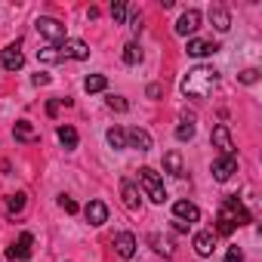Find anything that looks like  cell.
<instances>
[{
  "label": "cell",
  "instance_id": "26",
  "mask_svg": "<svg viewBox=\"0 0 262 262\" xmlns=\"http://www.w3.org/2000/svg\"><path fill=\"white\" fill-rule=\"evenodd\" d=\"M105 86H108V77H105V74H90V77L83 80V90H86V93H102Z\"/></svg>",
  "mask_w": 262,
  "mask_h": 262
},
{
  "label": "cell",
  "instance_id": "17",
  "mask_svg": "<svg viewBox=\"0 0 262 262\" xmlns=\"http://www.w3.org/2000/svg\"><path fill=\"white\" fill-rule=\"evenodd\" d=\"M13 136H16V142H37V139H40V133L34 129V123H31V120H16Z\"/></svg>",
  "mask_w": 262,
  "mask_h": 262
},
{
  "label": "cell",
  "instance_id": "36",
  "mask_svg": "<svg viewBox=\"0 0 262 262\" xmlns=\"http://www.w3.org/2000/svg\"><path fill=\"white\" fill-rule=\"evenodd\" d=\"M59 105H62L59 99H56V102H47V114H50V117H56V114H59Z\"/></svg>",
  "mask_w": 262,
  "mask_h": 262
},
{
  "label": "cell",
  "instance_id": "7",
  "mask_svg": "<svg viewBox=\"0 0 262 262\" xmlns=\"http://www.w3.org/2000/svg\"><path fill=\"white\" fill-rule=\"evenodd\" d=\"M126 148L151 151V148H155V139H151V133H148V129H139V126H133V129H126Z\"/></svg>",
  "mask_w": 262,
  "mask_h": 262
},
{
  "label": "cell",
  "instance_id": "6",
  "mask_svg": "<svg viewBox=\"0 0 262 262\" xmlns=\"http://www.w3.org/2000/svg\"><path fill=\"white\" fill-rule=\"evenodd\" d=\"M0 65H4L7 71H19L25 65V53H22V43H10L0 50Z\"/></svg>",
  "mask_w": 262,
  "mask_h": 262
},
{
  "label": "cell",
  "instance_id": "4",
  "mask_svg": "<svg viewBox=\"0 0 262 262\" xmlns=\"http://www.w3.org/2000/svg\"><path fill=\"white\" fill-rule=\"evenodd\" d=\"M37 31H40V37H47L50 40V47H62L68 37H65V25L59 22V19H50V16H40L37 22Z\"/></svg>",
  "mask_w": 262,
  "mask_h": 262
},
{
  "label": "cell",
  "instance_id": "28",
  "mask_svg": "<svg viewBox=\"0 0 262 262\" xmlns=\"http://www.w3.org/2000/svg\"><path fill=\"white\" fill-rule=\"evenodd\" d=\"M126 13H129V7L123 4V0H117V4H111V19H114L117 25H123V22H126Z\"/></svg>",
  "mask_w": 262,
  "mask_h": 262
},
{
  "label": "cell",
  "instance_id": "31",
  "mask_svg": "<svg viewBox=\"0 0 262 262\" xmlns=\"http://www.w3.org/2000/svg\"><path fill=\"white\" fill-rule=\"evenodd\" d=\"M237 80L250 86V83H256V80H259V71H256V68H247V71H241V74H237Z\"/></svg>",
  "mask_w": 262,
  "mask_h": 262
},
{
  "label": "cell",
  "instance_id": "25",
  "mask_svg": "<svg viewBox=\"0 0 262 262\" xmlns=\"http://www.w3.org/2000/svg\"><path fill=\"white\" fill-rule=\"evenodd\" d=\"M37 59L43 62V65H56V62H65V56H62V50L59 47H43V50H37Z\"/></svg>",
  "mask_w": 262,
  "mask_h": 262
},
{
  "label": "cell",
  "instance_id": "22",
  "mask_svg": "<svg viewBox=\"0 0 262 262\" xmlns=\"http://www.w3.org/2000/svg\"><path fill=\"white\" fill-rule=\"evenodd\" d=\"M164 170H167L170 176H176V179H179V176H185L182 155H179V151H167V155H164Z\"/></svg>",
  "mask_w": 262,
  "mask_h": 262
},
{
  "label": "cell",
  "instance_id": "10",
  "mask_svg": "<svg viewBox=\"0 0 262 262\" xmlns=\"http://www.w3.org/2000/svg\"><path fill=\"white\" fill-rule=\"evenodd\" d=\"M31 244H34V237L25 231V234H19V241L7 250V259H19V262H25L28 256H31Z\"/></svg>",
  "mask_w": 262,
  "mask_h": 262
},
{
  "label": "cell",
  "instance_id": "3",
  "mask_svg": "<svg viewBox=\"0 0 262 262\" xmlns=\"http://www.w3.org/2000/svg\"><path fill=\"white\" fill-rule=\"evenodd\" d=\"M139 185L145 188V194H148L155 204H164V201H167L164 179H161V173H155L151 167H142V170H139Z\"/></svg>",
  "mask_w": 262,
  "mask_h": 262
},
{
  "label": "cell",
  "instance_id": "5",
  "mask_svg": "<svg viewBox=\"0 0 262 262\" xmlns=\"http://www.w3.org/2000/svg\"><path fill=\"white\" fill-rule=\"evenodd\" d=\"M234 173H237V155H228V158L219 155V158L213 161V179H216V182H228Z\"/></svg>",
  "mask_w": 262,
  "mask_h": 262
},
{
  "label": "cell",
  "instance_id": "1",
  "mask_svg": "<svg viewBox=\"0 0 262 262\" xmlns=\"http://www.w3.org/2000/svg\"><path fill=\"white\" fill-rule=\"evenodd\" d=\"M216 83H219V71H216L213 65H194V68L182 77L179 90H182V96H188V99H207Z\"/></svg>",
  "mask_w": 262,
  "mask_h": 262
},
{
  "label": "cell",
  "instance_id": "13",
  "mask_svg": "<svg viewBox=\"0 0 262 262\" xmlns=\"http://www.w3.org/2000/svg\"><path fill=\"white\" fill-rule=\"evenodd\" d=\"M185 50H188V56H194V59H204V56H213V53H219V43H213V40H201V37H191Z\"/></svg>",
  "mask_w": 262,
  "mask_h": 262
},
{
  "label": "cell",
  "instance_id": "33",
  "mask_svg": "<svg viewBox=\"0 0 262 262\" xmlns=\"http://www.w3.org/2000/svg\"><path fill=\"white\" fill-rule=\"evenodd\" d=\"M225 262H244L241 250H237V247H228V253H225Z\"/></svg>",
  "mask_w": 262,
  "mask_h": 262
},
{
  "label": "cell",
  "instance_id": "21",
  "mask_svg": "<svg viewBox=\"0 0 262 262\" xmlns=\"http://www.w3.org/2000/svg\"><path fill=\"white\" fill-rule=\"evenodd\" d=\"M56 136H59V142H62L68 151H74V148H77V142H80L77 129H74V126H68V123H62V126L56 129Z\"/></svg>",
  "mask_w": 262,
  "mask_h": 262
},
{
  "label": "cell",
  "instance_id": "34",
  "mask_svg": "<svg viewBox=\"0 0 262 262\" xmlns=\"http://www.w3.org/2000/svg\"><path fill=\"white\" fill-rule=\"evenodd\" d=\"M129 28H133L136 34L142 31V13H133V16H129Z\"/></svg>",
  "mask_w": 262,
  "mask_h": 262
},
{
  "label": "cell",
  "instance_id": "14",
  "mask_svg": "<svg viewBox=\"0 0 262 262\" xmlns=\"http://www.w3.org/2000/svg\"><path fill=\"white\" fill-rule=\"evenodd\" d=\"M83 216H86L90 225H105V222H108V207H105L102 201H90V204L83 207Z\"/></svg>",
  "mask_w": 262,
  "mask_h": 262
},
{
  "label": "cell",
  "instance_id": "32",
  "mask_svg": "<svg viewBox=\"0 0 262 262\" xmlns=\"http://www.w3.org/2000/svg\"><path fill=\"white\" fill-rule=\"evenodd\" d=\"M59 204H62V210H65V213H71V216L80 210V207H77V201H74V198H65V194L59 198Z\"/></svg>",
  "mask_w": 262,
  "mask_h": 262
},
{
  "label": "cell",
  "instance_id": "16",
  "mask_svg": "<svg viewBox=\"0 0 262 262\" xmlns=\"http://www.w3.org/2000/svg\"><path fill=\"white\" fill-rule=\"evenodd\" d=\"M59 50H62V56H65V59H77V62L90 59V47H86L83 40H65Z\"/></svg>",
  "mask_w": 262,
  "mask_h": 262
},
{
  "label": "cell",
  "instance_id": "29",
  "mask_svg": "<svg viewBox=\"0 0 262 262\" xmlns=\"http://www.w3.org/2000/svg\"><path fill=\"white\" fill-rule=\"evenodd\" d=\"M148 241L155 244V250H158V253H164V256H173V244H170L167 237H161V234H151Z\"/></svg>",
  "mask_w": 262,
  "mask_h": 262
},
{
  "label": "cell",
  "instance_id": "23",
  "mask_svg": "<svg viewBox=\"0 0 262 262\" xmlns=\"http://www.w3.org/2000/svg\"><path fill=\"white\" fill-rule=\"evenodd\" d=\"M120 59H123V65H139V62H142V47H139L136 40H129V43L123 47Z\"/></svg>",
  "mask_w": 262,
  "mask_h": 262
},
{
  "label": "cell",
  "instance_id": "18",
  "mask_svg": "<svg viewBox=\"0 0 262 262\" xmlns=\"http://www.w3.org/2000/svg\"><path fill=\"white\" fill-rule=\"evenodd\" d=\"M216 250V234L213 231H198L194 234V253L198 256H210Z\"/></svg>",
  "mask_w": 262,
  "mask_h": 262
},
{
  "label": "cell",
  "instance_id": "35",
  "mask_svg": "<svg viewBox=\"0 0 262 262\" xmlns=\"http://www.w3.org/2000/svg\"><path fill=\"white\" fill-rule=\"evenodd\" d=\"M31 83H34V86H47V83H50V74H34Z\"/></svg>",
  "mask_w": 262,
  "mask_h": 262
},
{
  "label": "cell",
  "instance_id": "24",
  "mask_svg": "<svg viewBox=\"0 0 262 262\" xmlns=\"http://www.w3.org/2000/svg\"><path fill=\"white\" fill-rule=\"evenodd\" d=\"M105 139H108V145H111L114 151H123V148H126V129H120V126H111L108 133H105Z\"/></svg>",
  "mask_w": 262,
  "mask_h": 262
},
{
  "label": "cell",
  "instance_id": "19",
  "mask_svg": "<svg viewBox=\"0 0 262 262\" xmlns=\"http://www.w3.org/2000/svg\"><path fill=\"white\" fill-rule=\"evenodd\" d=\"M210 22L216 25V31H228L231 28V16H228V10L222 4H213L210 7Z\"/></svg>",
  "mask_w": 262,
  "mask_h": 262
},
{
  "label": "cell",
  "instance_id": "27",
  "mask_svg": "<svg viewBox=\"0 0 262 262\" xmlns=\"http://www.w3.org/2000/svg\"><path fill=\"white\" fill-rule=\"evenodd\" d=\"M22 210H25V194H22V191L10 194V198H7V213L16 216V213H22Z\"/></svg>",
  "mask_w": 262,
  "mask_h": 262
},
{
  "label": "cell",
  "instance_id": "20",
  "mask_svg": "<svg viewBox=\"0 0 262 262\" xmlns=\"http://www.w3.org/2000/svg\"><path fill=\"white\" fill-rule=\"evenodd\" d=\"M176 139L179 142H191L194 139V114H182V120H179V126H176Z\"/></svg>",
  "mask_w": 262,
  "mask_h": 262
},
{
  "label": "cell",
  "instance_id": "30",
  "mask_svg": "<svg viewBox=\"0 0 262 262\" xmlns=\"http://www.w3.org/2000/svg\"><path fill=\"white\" fill-rule=\"evenodd\" d=\"M108 108H111V111H117V114H123V111L129 108V102H126L123 96H108Z\"/></svg>",
  "mask_w": 262,
  "mask_h": 262
},
{
  "label": "cell",
  "instance_id": "12",
  "mask_svg": "<svg viewBox=\"0 0 262 262\" xmlns=\"http://www.w3.org/2000/svg\"><path fill=\"white\" fill-rule=\"evenodd\" d=\"M114 250H117L120 259H133V256H136V237L129 234V231H120V234L114 237Z\"/></svg>",
  "mask_w": 262,
  "mask_h": 262
},
{
  "label": "cell",
  "instance_id": "9",
  "mask_svg": "<svg viewBox=\"0 0 262 262\" xmlns=\"http://www.w3.org/2000/svg\"><path fill=\"white\" fill-rule=\"evenodd\" d=\"M201 28V13L198 10H185L182 16H179V22H176V34L179 37H188V34H194Z\"/></svg>",
  "mask_w": 262,
  "mask_h": 262
},
{
  "label": "cell",
  "instance_id": "8",
  "mask_svg": "<svg viewBox=\"0 0 262 262\" xmlns=\"http://www.w3.org/2000/svg\"><path fill=\"white\" fill-rule=\"evenodd\" d=\"M213 145L219 148L222 158L234 155V142H231V133H228V126H225V123H216V126H213Z\"/></svg>",
  "mask_w": 262,
  "mask_h": 262
},
{
  "label": "cell",
  "instance_id": "11",
  "mask_svg": "<svg viewBox=\"0 0 262 262\" xmlns=\"http://www.w3.org/2000/svg\"><path fill=\"white\" fill-rule=\"evenodd\" d=\"M120 198H123V207H126V210H139V207H142L139 188L129 182V179H120Z\"/></svg>",
  "mask_w": 262,
  "mask_h": 262
},
{
  "label": "cell",
  "instance_id": "37",
  "mask_svg": "<svg viewBox=\"0 0 262 262\" xmlns=\"http://www.w3.org/2000/svg\"><path fill=\"white\" fill-rule=\"evenodd\" d=\"M148 96L158 99V96H161V83H151V86H148Z\"/></svg>",
  "mask_w": 262,
  "mask_h": 262
},
{
  "label": "cell",
  "instance_id": "15",
  "mask_svg": "<svg viewBox=\"0 0 262 262\" xmlns=\"http://www.w3.org/2000/svg\"><path fill=\"white\" fill-rule=\"evenodd\" d=\"M173 216H176L179 222H188V225H191V222L201 219V210H198L191 201H176V204H173Z\"/></svg>",
  "mask_w": 262,
  "mask_h": 262
},
{
  "label": "cell",
  "instance_id": "2",
  "mask_svg": "<svg viewBox=\"0 0 262 262\" xmlns=\"http://www.w3.org/2000/svg\"><path fill=\"white\" fill-rule=\"evenodd\" d=\"M250 222V213H247V207L237 201V194H228L225 201H222V207H219V216H216V231L213 234H231L234 228H241V225H247Z\"/></svg>",
  "mask_w": 262,
  "mask_h": 262
}]
</instances>
